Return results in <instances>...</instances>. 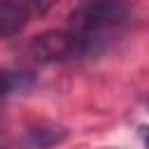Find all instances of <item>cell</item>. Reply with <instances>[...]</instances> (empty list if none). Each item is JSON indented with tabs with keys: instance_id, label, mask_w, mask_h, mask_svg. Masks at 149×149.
<instances>
[{
	"instance_id": "6da1fadb",
	"label": "cell",
	"mask_w": 149,
	"mask_h": 149,
	"mask_svg": "<svg viewBox=\"0 0 149 149\" xmlns=\"http://www.w3.org/2000/svg\"><path fill=\"white\" fill-rule=\"evenodd\" d=\"M107 42L84 35L79 30H47L30 42V54L37 63H70L93 54H100Z\"/></svg>"
},
{
	"instance_id": "7a4b0ae2",
	"label": "cell",
	"mask_w": 149,
	"mask_h": 149,
	"mask_svg": "<svg viewBox=\"0 0 149 149\" xmlns=\"http://www.w3.org/2000/svg\"><path fill=\"white\" fill-rule=\"evenodd\" d=\"M130 19V7L123 2H84L70 14L72 30L109 42V35Z\"/></svg>"
},
{
	"instance_id": "3957f363",
	"label": "cell",
	"mask_w": 149,
	"mask_h": 149,
	"mask_svg": "<svg viewBox=\"0 0 149 149\" xmlns=\"http://www.w3.org/2000/svg\"><path fill=\"white\" fill-rule=\"evenodd\" d=\"M33 12H35V5L19 2V0H0V40L23 30Z\"/></svg>"
},
{
	"instance_id": "277c9868",
	"label": "cell",
	"mask_w": 149,
	"mask_h": 149,
	"mask_svg": "<svg viewBox=\"0 0 149 149\" xmlns=\"http://www.w3.org/2000/svg\"><path fill=\"white\" fill-rule=\"evenodd\" d=\"M65 137H68L65 128H58V126H37V128L28 130L26 147L28 149H49V147L63 142Z\"/></svg>"
},
{
	"instance_id": "5b68a950",
	"label": "cell",
	"mask_w": 149,
	"mask_h": 149,
	"mask_svg": "<svg viewBox=\"0 0 149 149\" xmlns=\"http://www.w3.org/2000/svg\"><path fill=\"white\" fill-rule=\"evenodd\" d=\"M21 74H14V72H5V70H0V98H5V95H9L12 91H16V88H21Z\"/></svg>"
},
{
	"instance_id": "8992f818",
	"label": "cell",
	"mask_w": 149,
	"mask_h": 149,
	"mask_svg": "<svg viewBox=\"0 0 149 149\" xmlns=\"http://www.w3.org/2000/svg\"><path fill=\"white\" fill-rule=\"evenodd\" d=\"M140 135H142V142H144V149H149V128H142V130H140Z\"/></svg>"
}]
</instances>
